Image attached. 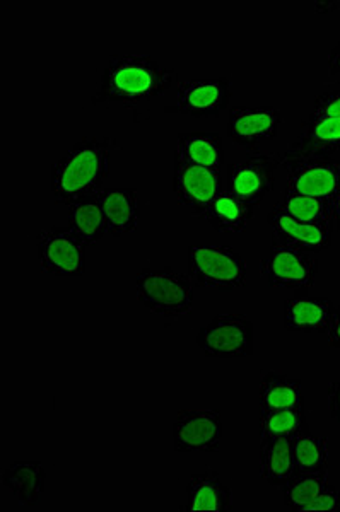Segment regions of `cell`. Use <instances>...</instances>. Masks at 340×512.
<instances>
[{
  "mask_svg": "<svg viewBox=\"0 0 340 512\" xmlns=\"http://www.w3.org/2000/svg\"><path fill=\"white\" fill-rule=\"evenodd\" d=\"M329 74L340 84V41L332 48L329 55Z\"/></svg>",
  "mask_w": 340,
  "mask_h": 512,
  "instance_id": "cell-33",
  "label": "cell"
},
{
  "mask_svg": "<svg viewBox=\"0 0 340 512\" xmlns=\"http://www.w3.org/2000/svg\"><path fill=\"white\" fill-rule=\"evenodd\" d=\"M267 222L272 227V238L281 241L284 245L293 246L298 250L308 251L311 255H318L329 250L332 246L335 227L317 222L296 221L286 216L276 207L270 210Z\"/></svg>",
  "mask_w": 340,
  "mask_h": 512,
  "instance_id": "cell-14",
  "label": "cell"
},
{
  "mask_svg": "<svg viewBox=\"0 0 340 512\" xmlns=\"http://www.w3.org/2000/svg\"><path fill=\"white\" fill-rule=\"evenodd\" d=\"M223 432V415L219 410L185 408L173 422V446L178 453H217Z\"/></svg>",
  "mask_w": 340,
  "mask_h": 512,
  "instance_id": "cell-9",
  "label": "cell"
},
{
  "mask_svg": "<svg viewBox=\"0 0 340 512\" xmlns=\"http://www.w3.org/2000/svg\"><path fill=\"white\" fill-rule=\"evenodd\" d=\"M327 483H329V470L294 473L288 483L282 487L284 506L294 512L303 511V507L310 504Z\"/></svg>",
  "mask_w": 340,
  "mask_h": 512,
  "instance_id": "cell-27",
  "label": "cell"
},
{
  "mask_svg": "<svg viewBox=\"0 0 340 512\" xmlns=\"http://www.w3.org/2000/svg\"><path fill=\"white\" fill-rule=\"evenodd\" d=\"M36 255L45 274L69 279L86 274V246L69 227H48L38 234Z\"/></svg>",
  "mask_w": 340,
  "mask_h": 512,
  "instance_id": "cell-8",
  "label": "cell"
},
{
  "mask_svg": "<svg viewBox=\"0 0 340 512\" xmlns=\"http://www.w3.org/2000/svg\"><path fill=\"white\" fill-rule=\"evenodd\" d=\"M310 115L315 117H340V86L320 94L313 101Z\"/></svg>",
  "mask_w": 340,
  "mask_h": 512,
  "instance_id": "cell-29",
  "label": "cell"
},
{
  "mask_svg": "<svg viewBox=\"0 0 340 512\" xmlns=\"http://www.w3.org/2000/svg\"><path fill=\"white\" fill-rule=\"evenodd\" d=\"M322 511V512H339L340 511V492L332 487V485H325L322 492L303 507L301 512Z\"/></svg>",
  "mask_w": 340,
  "mask_h": 512,
  "instance_id": "cell-30",
  "label": "cell"
},
{
  "mask_svg": "<svg viewBox=\"0 0 340 512\" xmlns=\"http://www.w3.org/2000/svg\"><path fill=\"white\" fill-rule=\"evenodd\" d=\"M233 98V81L229 77L182 81L176 88V111L185 117H219Z\"/></svg>",
  "mask_w": 340,
  "mask_h": 512,
  "instance_id": "cell-11",
  "label": "cell"
},
{
  "mask_svg": "<svg viewBox=\"0 0 340 512\" xmlns=\"http://www.w3.org/2000/svg\"><path fill=\"white\" fill-rule=\"evenodd\" d=\"M281 164L282 154L252 152L245 161L229 166V192L253 207L262 204L264 198L274 190L277 168Z\"/></svg>",
  "mask_w": 340,
  "mask_h": 512,
  "instance_id": "cell-10",
  "label": "cell"
},
{
  "mask_svg": "<svg viewBox=\"0 0 340 512\" xmlns=\"http://www.w3.org/2000/svg\"><path fill=\"white\" fill-rule=\"evenodd\" d=\"M187 265L188 277L197 287L233 292L247 286L248 265L235 248L192 245Z\"/></svg>",
  "mask_w": 340,
  "mask_h": 512,
  "instance_id": "cell-4",
  "label": "cell"
},
{
  "mask_svg": "<svg viewBox=\"0 0 340 512\" xmlns=\"http://www.w3.org/2000/svg\"><path fill=\"white\" fill-rule=\"evenodd\" d=\"M2 483L21 506H38L47 487V470L38 461H16L2 473Z\"/></svg>",
  "mask_w": 340,
  "mask_h": 512,
  "instance_id": "cell-19",
  "label": "cell"
},
{
  "mask_svg": "<svg viewBox=\"0 0 340 512\" xmlns=\"http://www.w3.org/2000/svg\"><path fill=\"white\" fill-rule=\"evenodd\" d=\"M69 229L86 248L96 246L108 233L100 193L69 205Z\"/></svg>",
  "mask_w": 340,
  "mask_h": 512,
  "instance_id": "cell-24",
  "label": "cell"
},
{
  "mask_svg": "<svg viewBox=\"0 0 340 512\" xmlns=\"http://www.w3.org/2000/svg\"><path fill=\"white\" fill-rule=\"evenodd\" d=\"M276 209L284 212L286 216L293 217L296 221L327 224L335 229L340 226L334 216L332 200L327 198L308 197V195H299L286 190Z\"/></svg>",
  "mask_w": 340,
  "mask_h": 512,
  "instance_id": "cell-25",
  "label": "cell"
},
{
  "mask_svg": "<svg viewBox=\"0 0 340 512\" xmlns=\"http://www.w3.org/2000/svg\"><path fill=\"white\" fill-rule=\"evenodd\" d=\"M282 164L288 169V192L332 200L340 190V161L332 156L286 151Z\"/></svg>",
  "mask_w": 340,
  "mask_h": 512,
  "instance_id": "cell-5",
  "label": "cell"
},
{
  "mask_svg": "<svg viewBox=\"0 0 340 512\" xmlns=\"http://www.w3.org/2000/svg\"><path fill=\"white\" fill-rule=\"evenodd\" d=\"M332 209H334V216L340 224V190L334 198H332Z\"/></svg>",
  "mask_w": 340,
  "mask_h": 512,
  "instance_id": "cell-34",
  "label": "cell"
},
{
  "mask_svg": "<svg viewBox=\"0 0 340 512\" xmlns=\"http://www.w3.org/2000/svg\"><path fill=\"white\" fill-rule=\"evenodd\" d=\"M260 274L270 287L305 292L317 282L318 260L308 251L272 238L269 253L260 263Z\"/></svg>",
  "mask_w": 340,
  "mask_h": 512,
  "instance_id": "cell-7",
  "label": "cell"
},
{
  "mask_svg": "<svg viewBox=\"0 0 340 512\" xmlns=\"http://www.w3.org/2000/svg\"><path fill=\"white\" fill-rule=\"evenodd\" d=\"M197 345L212 359H245L255 349V326L241 313L217 315L200 328Z\"/></svg>",
  "mask_w": 340,
  "mask_h": 512,
  "instance_id": "cell-6",
  "label": "cell"
},
{
  "mask_svg": "<svg viewBox=\"0 0 340 512\" xmlns=\"http://www.w3.org/2000/svg\"><path fill=\"white\" fill-rule=\"evenodd\" d=\"M327 398H329L330 415L335 420V424L340 427V379L329 384Z\"/></svg>",
  "mask_w": 340,
  "mask_h": 512,
  "instance_id": "cell-31",
  "label": "cell"
},
{
  "mask_svg": "<svg viewBox=\"0 0 340 512\" xmlns=\"http://www.w3.org/2000/svg\"><path fill=\"white\" fill-rule=\"evenodd\" d=\"M335 304L327 297L298 292L284 303V328L291 333L329 332Z\"/></svg>",
  "mask_w": 340,
  "mask_h": 512,
  "instance_id": "cell-15",
  "label": "cell"
},
{
  "mask_svg": "<svg viewBox=\"0 0 340 512\" xmlns=\"http://www.w3.org/2000/svg\"><path fill=\"white\" fill-rule=\"evenodd\" d=\"M255 207L236 197L235 193L221 192L216 200L209 205L202 219L211 224L217 233L241 234L247 231L248 224L253 219Z\"/></svg>",
  "mask_w": 340,
  "mask_h": 512,
  "instance_id": "cell-22",
  "label": "cell"
},
{
  "mask_svg": "<svg viewBox=\"0 0 340 512\" xmlns=\"http://www.w3.org/2000/svg\"><path fill=\"white\" fill-rule=\"evenodd\" d=\"M187 511L228 512L233 509V490L221 480L216 470L195 475L187 485Z\"/></svg>",
  "mask_w": 340,
  "mask_h": 512,
  "instance_id": "cell-17",
  "label": "cell"
},
{
  "mask_svg": "<svg viewBox=\"0 0 340 512\" xmlns=\"http://www.w3.org/2000/svg\"><path fill=\"white\" fill-rule=\"evenodd\" d=\"M115 140L110 137H84L52 166V195L60 205L76 204L101 193L110 175Z\"/></svg>",
  "mask_w": 340,
  "mask_h": 512,
  "instance_id": "cell-2",
  "label": "cell"
},
{
  "mask_svg": "<svg viewBox=\"0 0 340 512\" xmlns=\"http://www.w3.org/2000/svg\"><path fill=\"white\" fill-rule=\"evenodd\" d=\"M327 337H329L330 347L340 350V304H337L334 308V315H332V321H330Z\"/></svg>",
  "mask_w": 340,
  "mask_h": 512,
  "instance_id": "cell-32",
  "label": "cell"
},
{
  "mask_svg": "<svg viewBox=\"0 0 340 512\" xmlns=\"http://www.w3.org/2000/svg\"><path fill=\"white\" fill-rule=\"evenodd\" d=\"M195 284L175 268H142L135 277L137 301L154 315L178 320L194 311Z\"/></svg>",
  "mask_w": 340,
  "mask_h": 512,
  "instance_id": "cell-3",
  "label": "cell"
},
{
  "mask_svg": "<svg viewBox=\"0 0 340 512\" xmlns=\"http://www.w3.org/2000/svg\"><path fill=\"white\" fill-rule=\"evenodd\" d=\"M260 477L265 482L282 489L296 473L294 466L293 439L269 437L260 444Z\"/></svg>",
  "mask_w": 340,
  "mask_h": 512,
  "instance_id": "cell-21",
  "label": "cell"
},
{
  "mask_svg": "<svg viewBox=\"0 0 340 512\" xmlns=\"http://www.w3.org/2000/svg\"><path fill=\"white\" fill-rule=\"evenodd\" d=\"M176 72L149 55H112L101 70L100 84L93 94L94 105H146L166 94L175 84Z\"/></svg>",
  "mask_w": 340,
  "mask_h": 512,
  "instance_id": "cell-1",
  "label": "cell"
},
{
  "mask_svg": "<svg viewBox=\"0 0 340 512\" xmlns=\"http://www.w3.org/2000/svg\"><path fill=\"white\" fill-rule=\"evenodd\" d=\"M176 163L194 164L202 168L221 169L224 163L223 137L217 132H185L178 135Z\"/></svg>",
  "mask_w": 340,
  "mask_h": 512,
  "instance_id": "cell-18",
  "label": "cell"
},
{
  "mask_svg": "<svg viewBox=\"0 0 340 512\" xmlns=\"http://www.w3.org/2000/svg\"><path fill=\"white\" fill-rule=\"evenodd\" d=\"M288 151L317 152L332 156L340 152V117H310L303 120L299 134Z\"/></svg>",
  "mask_w": 340,
  "mask_h": 512,
  "instance_id": "cell-20",
  "label": "cell"
},
{
  "mask_svg": "<svg viewBox=\"0 0 340 512\" xmlns=\"http://www.w3.org/2000/svg\"><path fill=\"white\" fill-rule=\"evenodd\" d=\"M296 472H323L329 470V439L315 436L305 429L293 437Z\"/></svg>",
  "mask_w": 340,
  "mask_h": 512,
  "instance_id": "cell-26",
  "label": "cell"
},
{
  "mask_svg": "<svg viewBox=\"0 0 340 512\" xmlns=\"http://www.w3.org/2000/svg\"><path fill=\"white\" fill-rule=\"evenodd\" d=\"M171 185L176 202L187 207L195 217H202L217 195L223 192L221 169L202 168L175 161Z\"/></svg>",
  "mask_w": 340,
  "mask_h": 512,
  "instance_id": "cell-13",
  "label": "cell"
},
{
  "mask_svg": "<svg viewBox=\"0 0 340 512\" xmlns=\"http://www.w3.org/2000/svg\"><path fill=\"white\" fill-rule=\"evenodd\" d=\"M108 234L122 238L134 233L141 222V198L134 188H112L100 193Z\"/></svg>",
  "mask_w": 340,
  "mask_h": 512,
  "instance_id": "cell-16",
  "label": "cell"
},
{
  "mask_svg": "<svg viewBox=\"0 0 340 512\" xmlns=\"http://www.w3.org/2000/svg\"><path fill=\"white\" fill-rule=\"evenodd\" d=\"M258 424H260L262 439H269V437H291L293 439L296 434L308 429L305 407L279 408V410L260 412Z\"/></svg>",
  "mask_w": 340,
  "mask_h": 512,
  "instance_id": "cell-28",
  "label": "cell"
},
{
  "mask_svg": "<svg viewBox=\"0 0 340 512\" xmlns=\"http://www.w3.org/2000/svg\"><path fill=\"white\" fill-rule=\"evenodd\" d=\"M258 407L260 412L305 407L301 379L291 378L288 374L277 371H267L258 386Z\"/></svg>",
  "mask_w": 340,
  "mask_h": 512,
  "instance_id": "cell-23",
  "label": "cell"
},
{
  "mask_svg": "<svg viewBox=\"0 0 340 512\" xmlns=\"http://www.w3.org/2000/svg\"><path fill=\"white\" fill-rule=\"evenodd\" d=\"M281 123V111L274 106H236L229 111V139L245 151L257 152L276 139Z\"/></svg>",
  "mask_w": 340,
  "mask_h": 512,
  "instance_id": "cell-12",
  "label": "cell"
}]
</instances>
